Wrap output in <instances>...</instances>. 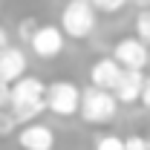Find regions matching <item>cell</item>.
Listing matches in <instances>:
<instances>
[{
    "instance_id": "4fadbf2b",
    "label": "cell",
    "mask_w": 150,
    "mask_h": 150,
    "mask_svg": "<svg viewBox=\"0 0 150 150\" xmlns=\"http://www.w3.org/2000/svg\"><path fill=\"white\" fill-rule=\"evenodd\" d=\"M93 6L98 9V12H107V15H112V12L124 9V6H127V0H93Z\"/></svg>"
},
{
    "instance_id": "7c38bea8",
    "label": "cell",
    "mask_w": 150,
    "mask_h": 150,
    "mask_svg": "<svg viewBox=\"0 0 150 150\" xmlns=\"http://www.w3.org/2000/svg\"><path fill=\"white\" fill-rule=\"evenodd\" d=\"M95 150H127V139H118V136H101L95 142Z\"/></svg>"
},
{
    "instance_id": "5b68a950",
    "label": "cell",
    "mask_w": 150,
    "mask_h": 150,
    "mask_svg": "<svg viewBox=\"0 0 150 150\" xmlns=\"http://www.w3.org/2000/svg\"><path fill=\"white\" fill-rule=\"evenodd\" d=\"M64 43H67V32H64L61 26H52V23L38 26V32L32 35V40H29L32 52H35L38 58H43V61L58 58L64 52Z\"/></svg>"
},
{
    "instance_id": "5bb4252c",
    "label": "cell",
    "mask_w": 150,
    "mask_h": 150,
    "mask_svg": "<svg viewBox=\"0 0 150 150\" xmlns=\"http://www.w3.org/2000/svg\"><path fill=\"white\" fill-rule=\"evenodd\" d=\"M38 32V23H35V18H26V20H20V26H18V35H20V40H32V35Z\"/></svg>"
},
{
    "instance_id": "2e32d148",
    "label": "cell",
    "mask_w": 150,
    "mask_h": 150,
    "mask_svg": "<svg viewBox=\"0 0 150 150\" xmlns=\"http://www.w3.org/2000/svg\"><path fill=\"white\" fill-rule=\"evenodd\" d=\"M127 150H150V139L130 136V139H127Z\"/></svg>"
},
{
    "instance_id": "8992f818",
    "label": "cell",
    "mask_w": 150,
    "mask_h": 150,
    "mask_svg": "<svg viewBox=\"0 0 150 150\" xmlns=\"http://www.w3.org/2000/svg\"><path fill=\"white\" fill-rule=\"evenodd\" d=\"M112 58L124 67V69H144L150 64V46L139 38H121L112 46Z\"/></svg>"
},
{
    "instance_id": "9a60e30c",
    "label": "cell",
    "mask_w": 150,
    "mask_h": 150,
    "mask_svg": "<svg viewBox=\"0 0 150 150\" xmlns=\"http://www.w3.org/2000/svg\"><path fill=\"white\" fill-rule=\"evenodd\" d=\"M9 104H12V84L0 81V110H6Z\"/></svg>"
},
{
    "instance_id": "52a82bcc",
    "label": "cell",
    "mask_w": 150,
    "mask_h": 150,
    "mask_svg": "<svg viewBox=\"0 0 150 150\" xmlns=\"http://www.w3.org/2000/svg\"><path fill=\"white\" fill-rule=\"evenodd\" d=\"M18 147L20 150H55V133L40 121L20 124L18 130Z\"/></svg>"
},
{
    "instance_id": "ba28073f",
    "label": "cell",
    "mask_w": 150,
    "mask_h": 150,
    "mask_svg": "<svg viewBox=\"0 0 150 150\" xmlns=\"http://www.w3.org/2000/svg\"><path fill=\"white\" fill-rule=\"evenodd\" d=\"M124 72V67L115 61V58H98L93 67H90V84L98 87V90H115L118 78Z\"/></svg>"
},
{
    "instance_id": "8fae6325",
    "label": "cell",
    "mask_w": 150,
    "mask_h": 150,
    "mask_svg": "<svg viewBox=\"0 0 150 150\" xmlns=\"http://www.w3.org/2000/svg\"><path fill=\"white\" fill-rule=\"evenodd\" d=\"M136 38L150 46V9H142L136 15Z\"/></svg>"
},
{
    "instance_id": "e0dca14e",
    "label": "cell",
    "mask_w": 150,
    "mask_h": 150,
    "mask_svg": "<svg viewBox=\"0 0 150 150\" xmlns=\"http://www.w3.org/2000/svg\"><path fill=\"white\" fill-rule=\"evenodd\" d=\"M142 104L150 110V75H147V81H144V93H142Z\"/></svg>"
},
{
    "instance_id": "7a4b0ae2",
    "label": "cell",
    "mask_w": 150,
    "mask_h": 150,
    "mask_svg": "<svg viewBox=\"0 0 150 150\" xmlns=\"http://www.w3.org/2000/svg\"><path fill=\"white\" fill-rule=\"evenodd\" d=\"M118 98L112 90H98V87H87L84 95H81V110L78 115L87 121V124H107L115 118V112H118Z\"/></svg>"
},
{
    "instance_id": "277c9868",
    "label": "cell",
    "mask_w": 150,
    "mask_h": 150,
    "mask_svg": "<svg viewBox=\"0 0 150 150\" xmlns=\"http://www.w3.org/2000/svg\"><path fill=\"white\" fill-rule=\"evenodd\" d=\"M81 95L84 93L72 81H52V84H46V110L61 118H69L81 110Z\"/></svg>"
},
{
    "instance_id": "6da1fadb",
    "label": "cell",
    "mask_w": 150,
    "mask_h": 150,
    "mask_svg": "<svg viewBox=\"0 0 150 150\" xmlns=\"http://www.w3.org/2000/svg\"><path fill=\"white\" fill-rule=\"evenodd\" d=\"M12 115L18 118V124L35 121L40 112H46V84L35 75H23L20 81L12 84Z\"/></svg>"
},
{
    "instance_id": "ac0fdd59",
    "label": "cell",
    "mask_w": 150,
    "mask_h": 150,
    "mask_svg": "<svg viewBox=\"0 0 150 150\" xmlns=\"http://www.w3.org/2000/svg\"><path fill=\"white\" fill-rule=\"evenodd\" d=\"M6 46H9V32L0 26V49H6Z\"/></svg>"
},
{
    "instance_id": "9c48e42d",
    "label": "cell",
    "mask_w": 150,
    "mask_h": 150,
    "mask_svg": "<svg viewBox=\"0 0 150 150\" xmlns=\"http://www.w3.org/2000/svg\"><path fill=\"white\" fill-rule=\"evenodd\" d=\"M26 75V52L20 49V46H6V49H0V81H6V84H15Z\"/></svg>"
},
{
    "instance_id": "3957f363",
    "label": "cell",
    "mask_w": 150,
    "mask_h": 150,
    "mask_svg": "<svg viewBox=\"0 0 150 150\" xmlns=\"http://www.w3.org/2000/svg\"><path fill=\"white\" fill-rule=\"evenodd\" d=\"M95 9L93 0H67L64 12H61V29L67 32V38H90L95 29Z\"/></svg>"
},
{
    "instance_id": "30bf717a",
    "label": "cell",
    "mask_w": 150,
    "mask_h": 150,
    "mask_svg": "<svg viewBox=\"0 0 150 150\" xmlns=\"http://www.w3.org/2000/svg\"><path fill=\"white\" fill-rule=\"evenodd\" d=\"M144 81H147V78H144L142 69H124L112 93H115V98H118L121 104H136V101H142Z\"/></svg>"
}]
</instances>
